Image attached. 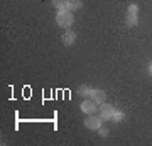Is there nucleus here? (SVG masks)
Instances as JSON below:
<instances>
[{
    "label": "nucleus",
    "instance_id": "obj_1",
    "mask_svg": "<svg viewBox=\"0 0 152 146\" xmlns=\"http://www.w3.org/2000/svg\"><path fill=\"white\" fill-rule=\"evenodd\" d=\"M75 22V16L71 10H58L56 14V24L63 29H69Z\"/></svg>",
    "mask_w": 152,
    "mask_h": 146
},
{
    "label": "nucleus",
    "instance_id": "obj_2",
    "mask_svg": "<svg viewBox=\"0 0 152 146\" xmlns=\"http://www.w3.org/2000/svg\"><path fill=\"white\" fill-rule=\"evenodd\" d=\"M113 112H115V107L112 105V104L103 102V104H100V105H98V116H100L103 121H112Z\"/></svg>",
    "mask_w": 152,
    "mask_h": 146
},
{
    "label": "nucleus",
    "instance_id": "obj_3",
    "mask_svg": "<svg viewBox=\"0 0 152 146\" xmlns=\"http://www.w3.org/2000/svg\"><path fill=\"white\" fill-rule=\"evenodd\" d=\"M102 126H103V119H102L100 116L91 114V116H88L86 119H85V127L90 129V131H98Z\"/></svg>",
    "mask_w": 152,
    "mask_h": 146
},
{
    "label": "nucleus",
    "instance_id": "obj_4",
    "mask_svg": "<svg viewBox=\"0 0 152 146\" xmlns=\"http://www.w3.org/2000/svg\"><path fill=\"white\" fill-rule=\"evenodd\" d=\"M80 109H81L83 114L91 116V114H96L98 112V104H95L91 99H85V100L80 104Z\"/></svg>",
    "mask_w": 152,
    "mask_h": 146
},
{
    "label": "nucleus",
    "instance_id": "obj_5",
    "mask_svg": "<svg viewBox=\"0 0 152 146\" xmlns=\"http://www.w3.org/2000/svg\"><path fill=\"white\" fill-rule=\"evenodd\" d=\"M61 41H63L64 46H73L76 43V33L71 31V29H64V33L61 36Z\"/></svg>",
    "mask_w": 152,
    "mask_h": 146
},
{
    "label": "nucleus",
    "instance_id": "obj_6",
    "mask_svg": "<svg viewBox=\"0 0 152 146\" xmlns=\"http://www.w3.org/2000/svg\"><path fill=\"white\" fill-rule=\"evenodd\" d=\"M90 99H91L95 104H98V105H100V104H103L105 100H107V93H105L103 90H98V88H95V92L91 93V97H90Z\"/></svg>",
    "mask_w": 152,
    "mask_h": 146
},
{
    "label": "nucleus",
    "instance_id": "obj_7",
    "mask_svg": "<svg viewBox=\"0 0 152 146\" xmlns=\"http://www.w3.org/2000/svg\"><path fill=\"white\" fill-rule=\"evenodd\" d=\"M78 95L80 97H83V99H90L91 97V93L95 92V88L93 87H88V85H81V87H78Z\"/></svg>",
    "mask_w": 152,
    "mask_h": 146
},
{
    "label": "nucleus",
    "instance_id": "obj_8",
    "mask_svg": "<svg viewBox=\"0 0 152 146\" xmlns=\"http://www.w3.org/2000/svg\"><path fill=\"white\" fill-rule=\"evenodd\" d=\"M83 7V0H66V10H80Z\"/></svg>",
    "mask_w": 152,
    "mask_h": 146
},
{
    "label": "nucleus",
    "instance_id": "obj_9",
    "mask_svg": "<svg viewBox=\"0 0 152 146\" xmlns=\"http://www.w3.org/2000/svg\"><path fill=\"white\" fill-rule=\"evenodd\" d=\"M125 24H127L129 27H135L137 24H139V16H137V14H127Z\"/></svg>",
    "mask_w": 152,
    "mask_h": 146
},
{
    "label": "nucleus",
    "instance_id": "obj_10",
    "mask_svg": "<svg viewBox=\"0 0 152 146\" xmlns=\"http://www.w3.org/2000/svg\"><path fill=\"white\" fill-rule=\"evenodd\" d=\"M124 119H125V112H124V110H118V109H115L113 117H112V122H122Z\"/></svg>",
    "mask_w": 152,
    "mask_h": 146
},
{
    "label": "nucleus",
    "instance_id": "obj_11",
    "mask_svg": "<svg viewBox=\"0 0 152 146\" xmlns=\"http://www.w3.org/2000/svg\"><path fill=\"white\" fill-rule=\"evenodd\" d=\"M56 10H66V0H51Z\"/></svg>",
    "mask_w": 152,
    "mask_h": 146
},
{
    "label": "nucleus",
    "instance_id": "obj_12",
    "mask_svg": "<svg viewBox=\"0 0 152 146\" xmlns=\"http://www.w3.org/2000/svg\"><path fill=\"white\" fill-rule=\"evenodd\" d=\"M127 10H129V14H139V5L137 4H129Z\"/></svg>",
    "mask_w": 152,
    "mask_h": 146
},
{
    "label": "nucleus",
    "instance_id": "obj_13",
    "mask_svg": "<svg viewBox=\"0 0 152 146\" xmlns=\"http://www.w3.org/2000/svg\"><path fill=\"white\" fill-rule=\"evenodd\" d=\"M98 134L102 136V138H107V136H108V127H103V126H102V127L98 129Z\"/></svg>",
    "mask_w": 152,
    "mask_h": 146
},
{
    "label": "nucleus",
    "instance_id": "obj_14",
    "mask_svg": "<svg viewBox=\"0 0 152 146\" xmlns=\"http://www.w3.org/2000/svg\"><path fill=\"white\" fill-rule=\"evenodd\" d=\"M147 73H149V75L152 76V63H151V65H149V66H147Z\"/></svg>",
    "mask_w": 152,
    "mask_h": 146
}]
</instances>
